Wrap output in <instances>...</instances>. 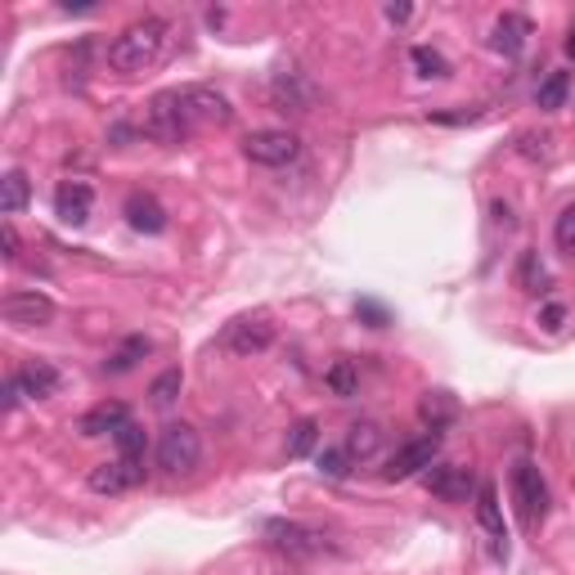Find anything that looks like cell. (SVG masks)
<instances>
[{
  "label": "cell",
  "instance_id": "obj_12",
  "mask_svg": "<svg viewBox=\"0 0 575 575\" xmlns=\"http://www.w3.org/2000/svg\"><path fill=\"white\" fill-rule=\"evenodd\" d=\"M180 104H185L193 127H230V121H234L230 99L221 91H212V86H180Z\"/></svg>",
  "mask_w": 575,
  "mask_h": 575
},
{
  "label": "cell",
  "instance_id": "obj_1",
  "mask_svg": "<svg viewBox=\"0 0 575 575\" xmlns=\"http://www.w3.org/2000/svg\"><path fill=\"white\" fill-rule=\"evenodd\" d=\"M167 36H172L167 19H140V23H131L108 46V68L113 72H127V77L149 72L162 59V50H167Z\"/></svg>",
  "mask_w": 575,
  "mask_h": 575
},
{
  "label": "cell",
  "instance_id": "obj_33",
  "mask_svg": "<svg viewBox=\"0 0 575 575\" xmlns=\"http://www.w3.org/2000/svg\"><path fill=\"white\" fill-rule=\"evenodd\" d=\"M0 248H5V261L10 266H19L23 261V243H19V230L5 221V225H0Z\"/></svg>",
  "mask_w": 575,
  "mask_h": 575
},
{
  "label": "cell",
  "instance_id": "obj_30",
  "mask_svg": "<svg viewBox=\"0 0 575 575\" xmlns=\"http://www.w3.org/2000/svg\"><path fill=\"white\" fill-rule=\"evenodd\" d=\"M180 387H185V374H180V368H167V374L153 378L149 396H153V404H172V400L180 396Z\"/></svg>",
  "mask_w": 575,
  "mask_h": 575
},
{
  "label": "cell",
  "instance_id": "obj_10",
  "mask_svg": "<svg viewBox=\"0 0 575 575\" xmlns=\"http://www.w3.org/2000/svg\"><path fill=\"white\" fill-rule=\"evenodd\" d=\"M423 485L432 490L436 500H445V504H468L481 490L477 477H472V468H463V463H432L423 472Z\"/></svg>",
  "mask_w": 575,
  "mask_h": 575
},
{
  "label": "cell",
  "instance_id": "obj_11",
  "mask_svg": "<svg viewBox=\"0 0 575 575\" xmlns=\"http://www.w3.org/2000/svg\"><path fill=\"white\" fill-rule=\"evenodd\" d=\"M0 315H5V324L14 328H46L55 324V302L46 293H36V288H19V293H10L5 302H0Z\"/></svg>",
  "mask_w": 575,
  "mask_h": 575
},
{
  "label": "cell",
  "instance_id": "obj_27",
  "mask_svg": "<svg viewBox=\"0 0 575 575\" xmlns=\"http://www.w3.org/2000/svg\"><path fill=\"white\" fill-rule=\"evenodd\" d=\"M409 63H414V72H419L423 81H441V77H449L445 55L432 50V46H414V50H409Z\"/></svg>",
  "mask_w": 575,
  "mask_h": 575
},
{
  "label": "cell",
  "instance_id": "obj_37",
  "mask_svg": "<svg viewBox=\"0 0 575 575\" xmlns=\"http://www.w3.org/2000/svg\"><path fill=\"white\" fill-rule=\"evenodd\" d=\"M409 19H414L409 5H387V23H409Z\"/></svg>",
  "mask_w": 575,
  "mask_h": 575
},
{
  "label": "cell",
  "instance_id": "obj_31",
  "mask_svg": "<svg viewBox=\"0 0 575 575\" xmlns=\"http://www.w3.org/2000/svg\"><path fill=\"white\" fill-rule=\"evenodd\" d=\"M553 243H558V253L575 257V202L558 212V221H553Z\"/></svg>",
  "mask_w": 575,
  "mask_h": 575
},
{
  "label": "cell",
  "instance_id": "obj_21",
  "mask_svg": "<svg viewBox=\"0 0 575 575\" xmlns=\"http://www.w3.org/2000/svg\"><path fill=\"white\" fill-rule=\"evenodd\" d=\"M419 414H423V423L432 432H445L449 423L459 419V404H455V396H449V391H427L423 404H419Z\"/></svg>",
  "mask_w": 575,
  "mask_h": 575
},
{
  "label": "cell",
  "instance_id": "obj_13",
  "mask_svg": "<svg viewBox=\"0 0 575 575\" xmlns=\"http://www.w3.org/2000/svg\"><path fill=\"white\" fill-rule=\"evenodd\" d=\"M477 526L485 530L490 553H495L500 562H508V526H504V504H500V490L490 485V481L477 490Z\"/></svg>",
  "mask_w": 575,
  "mask_h": 575
},
{
  "label": "cell",
  "instance_id": "obj_9",
  "mask_svg": "<svg viewBox=\"0 0 575 575\" xmlns=\"http://www.w3.org/2000/svg\"><path fill=\"white\" fill-rule=\"evenodd\" d=\"M243 157L257 162V167H288V162L302 157V140L293 131H253L243 140Z\"/></svg>",
  "mask_w": 575,
  "mask_h": 575
},
{
  "label": "cell",
  "instance_id": "obj_19",
  "mask_svg": "<svg viewBox=\"0 0 575 575\" xmlns=\"http://www.w3.org/2000/svg\"><path fill=\"white\" fill-rule=\"evenodd\" d=\"M127 221L140 234H162V230H167V212H162V202L149 198V193H131L127 198Z\"/></svg>",
  "mask_w": 575,
  "mask_h": 575
},
{
  "label": "cell",
  "instance_id": "obj_38",
  "mask_svg": "<svg viewBox=\"0 0 575 575\" xmlns=\"http://www.w3.org/2000/svg\"><path fill=\"white\" fill-rule=\"evenodd\" d=\"M566 55L575 59V23H571V32H566Z\"/></svg>",
  "mask_w": 575,
  "mask_h": 575
},
{
  "label": "cell",
  "instance_id": "obj_6",
  "mask_svg": "<svg viewBox=\"0 0 575 575\" xmlns=\"http://www.w3.org/2000/svg\"><path fill=\"white\" fill-rule=\"evenodd\" d=\"M270 104H274L279 113L306 117V113H315V104H319V86H315L306 72H297V68H279V72L270 77Z\"/></svg>",
  "mask_w": 575,
  "mask_h": 575
},
{
  "label": "cell",
  "instance_id": "obj_5",
  "mask_svg": "<svg viewBox=\"0 0 575 575\" xmlns=\"http://www.w3.org/2000/svg\"><path fill=\"white\" fill-rule=\"evenodd\" d=\"M266 536H270V544L279 553L297 558V562L333 553V540H328L324 530H315V526H302V521H266Z\"/></svg>",
  "mask_w": 575,
  "mask_h": 575
},
{
  "label": "cell",
  "instance_id": "obj_28",
  "mask_svg": "<svg viewBox=\"0 0 575 575\" xmlns=\"http://www.w3.org/2000/svg\"><path fill=\"white\" fill-rule=\"evenodd\" d=\"M117 459H131V463H144V449H149V436H144V427L140 423H127L117 436Z\"/></svg>",
  "mask_w": 575,
  "mask_h": 575
},
{
  "label": "cell",
  "instance_id": "obj_32",
  "mask_svg": "<svg viewBox=\"0 0 575 575\" xmlns=\"http://www.w3.org/2000/svg\"><path fill=\"white\" fill-rule=\"evenodd\" d=\"M315 463H319V477H328V481H342L351 468V455H347V449H319V455H315Z\"/></svg>",
  "mask_w": 575,
  "mask_h": 575
},
{
  "label": "cell",
  "instance_id": "obj_7",
  "mask_svg": "<svg viewBox=\"0 0 575 575\" xmlns=\"http://www.w3.org/2000/svg\"><path fill=\"white\" fill-rule=\"evenodd\" d=\"M270 342H274V324L261 310L257 315H238V319H230L221 328V347L230 355H261V351H270Z\"/></svg>",
  "mask_w": 575,
  "mask_h": 575
},
{
  "label": "cell",
  "instance_id": "obj_4",
  "mask_svg": "<svg viewBox=\"0 0 575 575\" xmlns=\"http://www.w3.org/2000/svg\"><path fill=\"white\" fill-rule=\"evenodd\" d=\"M189 131H193V121H189V113L180 104V91H162V95L149 99V108H144V136L149 140L180 144Z\"/></svg>",
  "mask_w": 575,
  "mask_h": 575
},
{
  "label": "cell",
  "instance_id": "obj_25",
  "mask_svg": "<svg viewBox=\"0 0 575 575\" xmlns=\"http://www.w3.org/2000/svg\"><path fill=\"white\" fill-rule=\"evenodd\" d=\"M32 202V185L23 172H5V180H0V212L5 216H23Z\"/></svg>",
  "mask_w": 575,
  "mask_h": 575
},
{
  "label": "cell",
  "instance_id": "obj_8",
  "mask_svg": "<svg viewBox=\"0 0 575 575\" xmlns=\"http://www.w3.org/2000/svg\"><path fill=\"white\" fill-rule=\"evenodd\" d=\"M436 455H441V432H423V436H414V441H404L396 455L387 459V468H383V477L387 481H409V477H423L432 463H436Z\"/></svg>",
  "mask_w": 575,
  "mask_h": 575
},
{
  "label": "cell",
  "instance_id": "obj_20",
  "mask_svg": "<svg viewBox=\"0 0 575 575\" xmlns=\"http://www.w3.org/2000/svg\"><path fill=\"white\" fill-rule=\"evenodd\" d=\"M149 351H153V342H149L144 333H131L127 342H121V347H117V351L104 360V374H113V378H117V374H131V368H136V364H140Z\"/></svg>",
  "mask_w": 575,
  "mask_h": 575
},
{
  "label": "cell",
  "instance_id": "obj_2",
  "mask_svg": "<svg viewBox=\"0 0 575 575\" xmlns=\"http://www.w3.org/2000/svg\"><path fill=\"white\" fill-rule=\"evenodd\" d=\"M508 495H513V508L521 517L526 530H540L544 517H549V481L540 477V468L530 459H517L513 472H508Z\"/></svg>",
  "mask_w": 575,
  "mask_h": 575
},
{
  "label": "cell",
  "instance_id": "obj_15",
  "mask_svg": "<svg viewBox=\"0 0 575 575\" xmlns=\"http://www.w3.org/2000/svg\"><path fill=\"white\" fill-rule=\"evenodd\" d=\"M91 212H95V189L86 180H63L55 189V216L63 225H86Z\"/></svg>",
  "mask_w": 575,
  "mask_h": 575
},
{
  "label": "cell",
  "instance_id": "obj_16",
  "mask_svg": "<svg viewBox=\"0 0 575 575\" xmlns=\"http://www.w3.org/2000/svg\"><path fill=\"white\" fill-rule=\"evenodd\" d=\"M14 383H19L23 400H50V396H59L63 374H59L50 360H32V364H23L19 374H14Z\"/></svg>",
  "mask_w": 575,
  "mask_h": 575
},
{
  "label": "cell",
  "instance_id": "obj_22",
  "mask_svg": "<svg viewBox=\"0 0 575 575\" xmlns=\"http://www.w3.org/2000/svg\"><path fill=\"white\" fill-rule=\"evenodd\" d=\"M517 288L521 293H530V297H544L549 293V270H544V261H540V253H521L517 257Z\"/></svg>",
  "mask_w": 575,
  "mask_h": 575
},
{
  "label": "cell",
  "instance_id": "obj_17",
  "mask_svg": "<svg viewBox=\"0 0 575 575\" xmlns=\"http://www.w3.org/2000/svg\"><path fill=\"white\" fill-rule=\"evenodd\" d=\"M127 423H131V409L121 404V400H104V404H95V409H86V414H81L77 432L86 436V441H95V436H117Z\"/></svg>",
  "mask_w": 575,
  "mask_h": 575
},
{
  "label": "cell",
  "instance_id": "obj_14",
  "mask_svg": "<svg viewBox=\"0 0 575 575\" xmlns=\"http://www.w3.org/2000/svg\"><path fill=\"white\" fill-rule=\"evenodd\" d=\"M144 481V463H131V459H113V463H99L91 468V490L95 495H127Z\"/></svg>",
  "mask_w": 575,
  "mask_h": 575
},
{
  "label": "cell",
  "instance_id": "obj_34",
  "mask_svg": "<svg viewBox=\"0 0 575 575\" xmlns=\"http://www.w3.org/2000/svg\"><path fill=\"white\" fill-rule=\"evenodd\" d=\"M540 324L549 328V333H558V328L566 324V306H562V302H544V310H540Z\"/></svg>",
  "mask_w": 575,
  "mask_h": 575
},
{
  "label": "cell",
  "instance_id": "obj_26",
  "mask_svg": "<svg viewBox=\"0 0 575 575\" xmlns=\"http://www.w3.org/2000/svg\"><path fill=\"white\" fill-rule=\"evenodd\" d=\"M566 95H571V72H549L540 81V91H536V108L540 113H558L566 104Z\"/></svg>",
  "mask_w": 575,
  "mask_h": 575
},
{
  "label": "cell",
  "instance_id": "obj_3",
  "mask_svg": "<svg viewBox=\"0 0 575 575\" xmlns=\"http://www.w3.org/2000/svg\"><path fill=\"white\" fill-rule=\"evenodd\" d=\"M157 468L167 477H189L202 459V436L189 427V423H167L157 432Z\"/></svg>",
  "mask_w": 575,
  "mask_h": 575
},
{
  "label": "cell",
  "instance_id": "obj_29",
  "mask_svg": "<svg viewBox=\"0 0 575 575\" xmlns=\"http://www.w3.org/2000/svg\"><path fill=\"white\" fill-rule=\"evenodd\" d=\"M315 445H319V423L315 419L293 423V432H288V459H306Z\"/></svg>",
  "mask_w": 575,
  "mask_h": 575
},
{
  "label": "cell",
  "instance_id": "obj_18",
  "mask_svg": "<svg viewBox=\"0 0 575 575\" xmlns=\"http://www.w3.org/2000/svg\"><path fill=\"white\" fill-rule=\"evenodd\" d=\"M530 19L526 14H504L500 23H495V36H490V46H495L500 55H508V59H517L521 50H526V40H530Z\"/></svg>",
  "mask_w": 575,
  "mask_h": 575
},
{
  "label": "cell",
  "instance_id": "obj_23",
  "mask_svg": "<svg viewBox=\"0 0 575 575\" xmlns=\"http://www.w3.org/2000/svg\"><path fill=\"white\" fill-rule=\"evenodd\" d=\"M342 449H347L351 459H360V463H364V459H374L378 449H383V427H378V423H351Z\"/></svg>",
  "mask_w": 575,
  "mask_h": 575
},
{
  "label": "cell",
  "instance_id": "obj_36",
  "mask_svg": "<svg viewBox=\"0 0 575 575\" xmlns=\"http://www.w3.org/2000/svg\"><path fill=\"white\" fill-rule=\"evenodd\" d=\"M490 216H495V225H504V230H513V225H517V216H513V208H508L504 198L490 202Z\"/></svg>",
  "mask_w": 575,
  "mask_h": 575
},
{
  "label": "cell",
  "instance_id": "obj_24",
  "mask_svg": "<svg viewBox=\"0 0 575 575\" xmlns=\"http://www.w3.org/2000/svg\"><path fill=\"white\" fill-rule=\"evenodd\" d=\"M324 387L333 391L338 400H351L360 391V364L355 360H333L324 368Z\"/></svg>",
  "mask_w": 575,
  "mask_h": 575
},
{
  "label": "cell",
  "instance_id": "obj_35",
  "mask_svg": "<svg viewBox=\"0 0 575 575\" xmlns=\"http://www.w3.org/2000/svg\"><path fill=\"white\" fill-rule=\"evenodd\" d=\"M355 315L368 319V328H383V324H387V310H383L378 302H355Z\"/></svg>",
  "mask_w": 575,
  "mask_h": 575
}]
</instances>
